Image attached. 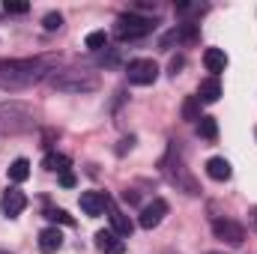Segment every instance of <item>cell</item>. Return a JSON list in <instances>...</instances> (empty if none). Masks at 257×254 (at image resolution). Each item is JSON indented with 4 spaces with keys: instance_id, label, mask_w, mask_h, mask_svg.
Instances as JSON below:
<instances>
[{
    "instance_id": "obj_11",
    "label": "cell",
    "mask_w": 257,
    "mask_h": 254,
    "mask_svg": "<svg viewBox=\"0 0 257 254\" xmlns=\"http://www.w3.org/2000/svg\"><path fill=\"white\" fill-rule=\"evenodd\" d=\"M108 215H111V230L123 239V236H132V230H135V224L128 221V215H123L114 203H108Z\"/></svg>"
},
{
    "instance_id": "obj_26",
    "label": "cell",
    "mask_w": 257,
    "mask_h": 254,
    "mask_svg": "<svg viewBox=\"0 0 257 254\" xmlns=\"http://www.w3.org/2000/svg\"><path fill=\"white\" fill-rule=\"evenodd\" d=\"M183 66H186L183 57H174V60H171V75H180V69H183Z\"/></svg>"
},
{
    "instance_id": "obj_13",
    "label": "cell",
    "mask_w": 257,
    "mask_h": 254,
    "mask_svg": "<svg viewBox=\"0 0 257 254\" xmlns=\"http://www.w3.org/2000/svg\"><path fill=\"white\" fill-rule=\"evenodd\" d=\"M197 99L200 102H206V105H212V102H218L221 99V81L218 78H206V81H200V87H197Z\"/></svg>"
},
{
    "instance_id": "obj_16",
    "label": "cell",
    "mask_w": 257,
    "mask_h": 254,
    "mask_svg": "<svg viewBox=\"0 0 257 254\" xmlns=\"http://www.w3.org/2000/svg\"><path fill=\"white\" fill-rule=\"evenodd\" d=\"M42 165H45V171H51V174H66V171L72 168L69 156H63V153H48Z\"/></svg>"
},
{
    "instance_id": "obj_3",
    "label": "cell",
    "mask_w": 257,
    "mask_h": 254,
    "mask_svg": "<svg viewBox=\"0 0 257 254\" xmlns=\"http://www.w3.org/2000/svg\"><path fill=\"white\" fill-rule=\"evenodd\" d=\"M33 129V111L21 102H3L0 105V132L3 135H18Z\"/></svg>"
},
{
    "instance_id": "obj_20",
    "label": "cell",
    "mask_w": 257,
    "mask_h": 254,
    "mask_svg": "<svg viewBox=\"0 0 257 254\" xmlns=\"http://www.w3.org/2000/svg\"><path fill=\"white\" fill-rule=\"evenodd\" d=\"M84 45H87L90 51H102V48H108V33H105V30H93V33H87Z\"/></svg>"
},
{
    "instance_id": "obj_9",
    "label": "cell",
    "mask_w": 257,
    "mask_h": 254,
    "mask_svg": "<svg viewBox=\"0 0 257 254\" xmlns=\"http://www.w3.org/2000/svg\"><path fill=\"white\" fill-rule=\"evenodd\" d=\"M78 203H81V209H84L87 215H102V212L108 209V203H111V197H108L105 191H84Z\"/></svg>"
},
{
    "instance_id": "obj_6",
    "label": "cell",
    "mask_w": 257,
    "mask_h": 254,
    "mask_svg": "<svg viewBox=\"0 0 257 254\" xmlns=\"http://www.w3.org/2000/svg\"><path fill=\"white\" fill-rule=\"evenodd\" d=\"M212 233H215V239H221L227 245H242L245 242V227L239 221H233V218H215Z\"/></svg>"
},
{
    "instance_id": "obj_22",
    "label": "cell",
    "mask_w": 257,
    "mask_h": 254,
    "mask_svg": "<svg viewBox=\"0 0 257 254\" xmlns=\"http://www.w3.org/2000/svg\"><path fill=\"white\" fill-rule=\"evenodd\" d=\"M45 218H48V221H54V224H66V227H72V224H75V218H72L66 209H45Z\"/></svg>"
},
{
    "instance_id": "obj_2",
    "label": "cell",
    "mask_w": 257,
    "mask_h": 254,
    "mask_svg": "<svg viewBox=\"0 0 257 254\" xmlns=\"http://www.w3.org/2000/svg\"><path fill=\"white\" fill-rule=\"evenodd\" d=\"M48 84L60 93H93L99 90V75L84 72V69H66V72H54Z\"/></svg>"
},
{
    "instance_id": "obj_17",
    "label": "cell",
    "mask_w": 257,
    "mask_h": 254,
    "mask_svg": "<svg viewBox=\"0 0 257 254\" xmlns=\"http://www.w3.org/2000/svg\"><path fill=\"white\" fill-rule=\"evenodd\" d=\"M30 177V162L27 159H15L12 165H9V180L12 183H24Z\"/></svg>"
},
{
    "instance_id": "obj_5",
    "label": "cell",
    "mask_w": 257,
    "mask_h": 254,
    "mask_svg": "<svg viewBox=\"0 0 257 254\" xmlns=\"http://www.w3.org/2000/svg\"><path fill=\"white\" fill-rule=\"evenodd\" d=\"M126 75H128V84H135V87H150V84H156V78H159V63L150 60V57H138V60H132V63L126 66Z\"/></svg>"
},
{
    "instance_id": "obj_24",
    "label": "cell",
    "mask_w": 257,
    "mask_h": 254,
    "mask_svg": "<svg viewBox=\"0 0 257 254\" xmlns=\"http://www.w3.org/2000/svg\"><path fill=\"white\" fill-rule=\"evenodd\" d=\"M3 9H6V12H12V15H24V12H30V3H21V0H6V3H3Z\"/></svg>"
},
{
    "instance_id": "obj_15",
    "label": "cell",
    "mask_w": 257,
    "mask_h": 254,
    "mask_svg": "<svg viewBox=\"0 0 257 254\" xmlns=\"http://www.w3.org/2000/svg\"><path fill=\"white\" fill-rule=\"evenodd\" d=\"M60 245H63V233H60L57 227H45V230L39 233V251L42 254H54Z\"/></svg>"
},
{
    "instance_id": "obj_27",
    "label": "cell",
    "mask_w": 257,
    "mask_h": 254,
    "mask_svg": "<svg viewBox=\"0 0 257 254\" xmlns=\"http://www.w3.org/2000/svg\"><path fill=\"white\" fill-rule=\"evenodd\" d=\"M123 200H128V203H138V191H123Z\"/></svg>"
},
{
    "instance_id": "obj_28",
    "label": "cell",
    "mask_w": 257,
    "mask_h": 254,
    "mask_svg": "<svg viewBox=\"0 0 257 254\" xmlns=\"http://www.w3.org/2000/svg\"><path fill=\"white\" fill-rule=\"evenodd\" d=\"M206 254H224V251H206Z\"/></svg>"
},
{
    "instance_id": "obj_23",
    "label": "cell",
    "mask_w": 257,
    "mask_h": 254,
    "mask_svg": "<svg viewBox=\"0 0 257 254\" xmlns=\"http://www.w3.org/2000/svg\"><path fill=\"white\" fill-rule=\"evenodd\" d=\"M42 27H45V30H60V27H63V15H60V12H48V15L42 18Z\"/></svg>"
},
{
    "instance_id": "obj_12",
    "label": "cell",
    "mask_w": 257,
    "mask_h": 254,
    "mask_svg": "<svg viewBox=\"0 0 257 254\" xmlns=\"http://www.w3.org/2000/svg\"><path fill=\"white\" fill-rule=\"evenodd\" d=\"M203 66H206V72H212V78H218V72L227 69V54L221 48H206L203 51Z\"/></svg>"
},
{
    "instance_id": "obj_19",
    "label": "cell",
    "mask_w": 257,
    "mask_h": 254,
    "mask_svg": "<svg viewBox=\"0 0 257 254\" xmlns=\"http://www.w3.org/2000/svg\"><path fill=\"white\" fill-rule=\"evenodd\" d=\"M203 114H200V99L197 96H189L186 102H183V120H189V123H197Z\"/></svg>"
},
{
    "instance_id": "obj_4",
    "label": "cell",
    "mask_w": 257,
    "mask_h": 254,
    "mask_svg": "<svg viewBox=\"0 0 257 254\" xmlns=\"http://www.w3.org/2000/svg\"><path fill=\"white\" fill-rule=\"evenodd\" d=\"M156 30V21L153 18H147V15H138V12H123L120 18H117V24H114V33H117V39H144V36H150Z\"/></svg>"
},
{
    "instance_id": "obj_21",
    "label": "cell",
    "mask_w": 257,
    "mask_h": 254,
    "mask_svg": "<svg viewBox=\"0 0 257 254\" xmlns=\"http://www.w3.org/2000/svg\"><path fill=\"white\" fill-rule=\"evenodd\" d=\"M177 39L180 42H186V45H192V42H197V36H200V30H197V24H180L177 30Z\"/></svg>"
},
{
    "instance_id": "obj_10",
    "label": "cell",
    "mask_w": 257,
    "mask_h": 254,
    "mask_svg": "<svg viewBox=\"0 0 257 254\" xmlns=\"http://www.w3.org/2000/svg\"><path fill=\"white\" fill-rule=\"evenodd\" d=\"M96 245L102 254H123L126 251V242L114 233V230H99L96 233Z\"/></svg>"
},
{
    "instance_id": "obj_7",
    "label": "cell",
    "mask_w": 257,
    "mask_h": 254,
    "mask_svg": "<svg viewBox=\"0 0 257 254\" xmlns=\"http://www.w3.org/2000/svg\"><path fill=\"white\" fill-rule=\"evenodd\" d=\"M168 215V200L165 197H156L153 203H147L144 209H141V218H138V224L144 227V230H153V227H159L162 224V218Z\"/></svg>"
},
{
    "instance_id": "obj_14",
    "label": "cell",
    "mask_w": 257,
    "mask_h": 254,
    "mask_svg": "<svg viewBox=\"0 0 257 254\" xmlns=\"http://www.w3.org/2000/svg\"><path fill=\"white\" fill-rule=\"evenodd\" d=\"M206 174H209V180H215V183H224V180H230V162L227 159H221V156H212L209 162H206Z\"/></svg>"
},
{
    "instance_id": "obj_1",
    "label": "cell",
    "mask_w": 257,
    "mask_h": 254,
    "mask_svg": "<svg viewBox=\"0 0 257 254\" xmlns=\"http://www.w3.org/2000/svg\"><path fill=\"white\" fill-rule=\"evenodd\" d=\"M51 57H24V60H0V90L18 93L39 84L51 72Z\"/></svg>"
},
{
    "instance_id": "obj_18",
    "label": "cell",
    "mask_w": 257,
    "mask_h": 254,
    "mask_svg": "<svg viewBox=\"0 0 257 254\" xmlns=\"http://www.w3.org/2000/svg\"><path fill=\"white\" fill-rule=\"evenodd\" d=\"M197 135H200L203 141H215V138H218V123H215V117H200V120H197Z\"/></svg>"
},
{
    "instance_id": "obj_25",
    "label": "cell",
    "mask_w": 257,
    "mask_h": 254,
    "mask_svg": "<svg viewBox=\"0 0 257 254\" xmlns=\"http://www.w3.org/2000/svg\"><path fill=\"white\" fill-rule=\"evenodd\" d=\"M75 183H78V180H75V174H72V171L60 174V186H63V189H75Z\"/></svg>"
},
{
    "instance_id": "obj_8",
    "label": "cell",
    "mask_w": 257,
    "mask_h": 254,
    "mask_svg": "<svg viewBox=\"0 0 257 254\" xmlns=\"http://www.w3.org/2000/svg\"><path fill=\"white\" fill-rule=\"evenodd\" d=\"M24 206H27L24 191H18V189H6V191H3V197H0V209H3V215H6V218L21 215V212H24Z\"/></svg>"
}]
</instances>
